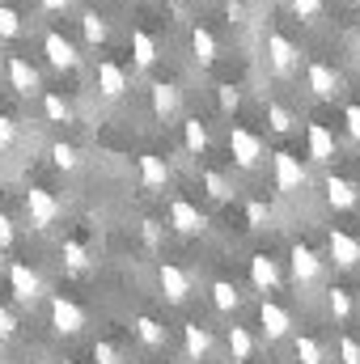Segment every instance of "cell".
<instances>
[{
	"label": "cell",
	"mask_w": 360,
	"mask_h": 364,
	"mask_svg": "<svg viewBox=\"0 0 360 364\" xmlns=\"http://www.w3.org/2000/svg\"><path fill=\"white\" fill-rule=\"evenodd\" d=\"M26 216H30L34 229H51L60 220V199L51 191H43V186H30L26 191Z\"/></svg>",
	"instance_id": "1"
},
{
	"label": "cell",
	"mask_w": 360,
	"mask_h": 364,
	"mask_svg": "<svg viewBox=\"0 0 360 364\" xmlns=\"http://www.w3.org/2000/svg\"><path fill=\"white\" fill-rule=\"evenodd\" d=\"M229 153L242 170H255L263 161V140L250 132V127H229Z\"/></svg>",
	"instance_id": "2"
},
{
	"label": "cell",
	"mask_w": 360,
	"mask_h": 364,
	"mask_svg": "<svg viewBox=\"0 0 360 364\" xmlns=\"http://www.w3.org/2000/svg\"><path fill=\"white\" fill-rule=\"evenodd\" d=\"M51 326L60 335H81L85 331V309L68 296H51Z\"/></svg>",
	"instance_id": "3"
},
{
	"label": "cell",
	"mask_w": 360,
	"mask_h": 364,
	"mask_svg": "<svg viewBox=\"0 0 360 364\" xmlns=\"http://www.w3.org/2000/svg\"><path fill=\"white\" fill-rule=\"evenodd\" d=\"M9 288H13V296L21 305H34L43 296V279H38L34 267H26V263H9Z\"/></svg>",
	"instance_id": "4"
},
{
	"label": "cell",
	"mask_w": 360,
	"mask_h": 364,
	"mask_svg": "<svg viewBox=\"0 0 360 364\" xmlns=\"http://www.w3.org/2000/svg\"><path fill=\"white\" fill-rule=\"evenodd\" d=\"M259 326H263V335H268L271 343H280V339L292 335V314L280 301H263L259 305Z\"/></svg>",
	"instance_id": "5"
},
{
	"label": "cell",
	"mask_w": 360,
	"mask_h": 364,
	"mask_svg": "<svg viewBox=\"0 0 360 364\" xmlns=\"http://www.w3.org/2000/svg\"><path fill=\"white\" fill-rule=\"evenodd\" d=\"M327 250H331V259H335V267H360V242L352 233H344V229H331L327 233Z\"/></svg>",
	"instance_id": "6"
},
{
	"label": "cell",
	"mask_w": 360,
	"mask_h": 364,
	"mask_svg": "<svg viewBox=\"0 0 360 364\" xmlns=\"http://www.w3.org/2000/svg\"><path fill=\"white\" fill-rule=\"evenodd\" d=\"M275 186L284 195H292V191L305 186V166H301L297 153H275Z\"/></svg>",
	"instance_id": "7"
},
{
	"label": "cell",
	"mask_w": 360,
	"mask_h": 364,
	"mask_svg": "<svg viewBox=\"0 0 360 364\" xmlns=\"http://www.w3.org/2000/svg\"><path fill=\"white\" fill-rule=\"evenodd\" d=\"M268 60H271V68H275L280 77H288V73L297 68L301 51L292 47V38H284V34H268Z\"/></svg>",
	"instance_id": "8"
},
{
	"label": "cell",
	"mask_w": 360,
	"mask_h": 364,
	"mask_svg": "<svg viewBox=\"0 0 360 364\" xmlns=\"http://www.w3.org/2000/svg\"><path fill=\"white\" fill-rule=\"evenodd\" d=\"M157 284H162V292H166V301H174L182 305L186 296H191V275L174 267V263H162V272H157Z\"/></svg>",
	"instance_id": "9"
},
{
	"label": "cell",
	"mask_w": 360,
	"mask_h": 364,
	"mask_svg": "<svg viewBox=\"0 0 360 364\" xmlns=\"http://www.w3.org/2000/svg\"><path fill=\"white\" fill-rule=\"evenodd\" d=\"M43 51H47V60H51V68H77L81 64V55H77V47L60 34V30H51L47 38H43Z\"/></svg>",
	"instance_id": "10"
},
{
	"label": "cell",
	"mask_w": 360,
	"mask_h": 364,
	"mask_svg": "<svg viewBox=\"0 0 360 364\" xmlns=\"http://www.w3.org/2000/svg\"><path fill=\"white\" fill-rule=\"evenodd\" d=\"M182 352H186V360H208V356H212V335H208V326L186 322V326H182Z\"/></svg>",
	"instance_id": "11"
},
{
	"label": "cell",
	"mask_w": 360,
	"mask_h": 364,
	"mask_svg": "<svg viewBox=\"0 0 360 364\" xmlns=\"http://www.w3.org/2000/svg\"><path fill=\"white\" fill-rule=\"evenodd\" d=\"M170 225H174L179 233H203L208 220H203V212H199L191 199H174V203H170Z\"/></svg>",
	"instance_id": "12"
},
{
	"label": "cell",
	"mask_w": 360,
	"mask_h": 364,
	"mask_svg": "<svg viewBox=\"0 0 360 364\" xmlns=\"http://www.w3.org/2000/svg\"><path fill=\"white\" fill-rule=\"evenodd\" d=\"M93 81H97L102 97H123V90H127V73H123L115 60H102L97 73H93Z\"/></svg>",
	"instance_id": "13"
},
{
	"label": "cell",
	"mask_w": 360,
	"mask_h": 364,
	"mask_svg": "<svg viewBox=\"0 0 360 364\" xmlns=\"http://www.w3.org/2000/svg\"><path fill=\"white\" fill-rule=\"evenodd\" d=\"M288 259H292V279H297V284H314V279L322 275V259H318L309 246H292Z\"/></svg>",
	"instance_id": "14"
},
{
	"label": "cell",
	"mask_w": 360,
	"mask_h": 364,
	"mask_svg": "<svg viewBox=\"0 0 360 364\" xmlns=\"http://www.w3.org/2000/svg\"><path fill=\"white\" fill-rule=\"evenodd\" d=\"M250 284H255L259 292H275V288H280V267H275L271 255H255V259H250Z\"/></svg>",
	"instance_id": "15"
},
{
	"label": "cell",
	"mask_w": 360,
	"mask_h": 364,
	"mask_svg": "<svg viewBox=\"0 0 360 364\" xmlns=\"http://www.w3.org/2000/svg\"><path fill=\"white\" fill-rule=\"evenodd\" d=\"M9 85L21 93V97L38 93V73L30 68V60H21V55H13V60H9Z\"/></svg>",
	"instance_id": "16"
},
{
	"label": "cell",
	"mask_w": 360,
	"mask_h": 364,
	"mask_svg": "<svg viewBox=\"0 0 360 364\" xmlns=\"http://www.w3.org/2000/svg\"><path fill=\"white\" fill-rule=\"evenodd\" d=\"M309 157L314 161H335V132L327 123H309Z\"/></svg>",
	"instance_id": "17"
},
{
	"label": "cell",
	"mask_w": 360,
	"mask_h": 364,
	"mask_svg": "<svg viewBox=\"0 0 360 364\" xmlns=\"http://www.w3.org/2000/svg\"><path fill=\"white\" fill-rule=\"evenodd\" d=\"M225 343H229V356H233V364H250V356H255V335L246 331V326H229V335H225Z\"/></svg>",
	"instance_id": "18"
},
{
	"label": "cell",
	"mask_w": 360,
	"mask_h": 364,
	"mask_svg": "<svg viewBox=\"0 0 360 364\" xmlns=\"http://www.w3.org/2000/svg\"><path fill=\"white\" fill-rule=\"evenodd\" d=\"M140 182L153 186V191L166 186V182H170V161L157 157V153H144V157H140Z\"/></svg>",
	"instance_id": "19"
},
{
	"label": "cell",
	"mask_w": 360,
	"mask_h": 364,
	"mask_svg": "<svg viewBox=\"0 0 360 364\" xmlns=\"http://www.w3.org/2000/svg\"><path fill=\"white\" fill-rule=\"evenodd\" d=\"M309 90L314 97H335L339 93V77L331 64H309Z\"/></svg>",
	"instance_id": "20"
},
{
	"label": "cell",
	"mask_w": 360,
	"mask_h": 364,
	"mask_svg": "<svg viewBox=\"0 0 360 364\" xmlns=\"http://www.w3.org/2000/svg\"><path fill=\"white\" fill-rule=\"evenodd\" d=\"M356 199H360L356 182H348V178H335V174L327 178V203H331V208H339V212H344V208H352Z\"/></svg>",
	"instance_id": "21"
},
{
	"label": "cell",
	"mask_w": 360,
	"mask_h": 364,
	"mask_svg": "<svg viewBox=\"0 0 360 364\" xmlns=\"http://www.w3.org/2000/svg\"><path fill=\"white\" fill-rule=\"evenodd\" d=\"M132 331H136V339H140L144 348H153V352L170 343V335H166V326H162L157 318H136V326H132Z\"/></svg>",
	"instance_id": "22"
},
{
	"label": "cell",
	"mask_w": 360,
	"mask_h": 364,
	"mask_svg": "<svg viewBox=\"0 0 360 364\" xmlns=\"http://www.w3.org/2000/svg\"><path fill=\"white\" fill-rule=\"evenodd\" d=\"M149 97H153V110H157L162 119H170V114L179 110V90H174L170 81H157V85H149Z\"/></svg>",
	"instance_id": "23"
},
{
	"label": "cell",
	"mask_w": 360,
	"mask_h": 364,
	"mask_svg": "<svg viewBox=\"0 0 360 364\" xmlns=\"http://www.w3.org/2000/svg\"><path fill=\"white\" fill-rule=\"evenodd\" d=\"M212 305H216V314H238L242 292H238L229 279H216V284H212Z\"/></svg>",
	"instance_id": "24"
},
{
	"label": "cell",
	"mask_w": 360,
	"mask_h": 364,
	"mask_svg": "<svg viewBox=\"0 0 360 364\" xmlns=\"http://www.w3.org/2000/svg\"><path fill=\"white\" fill-rule=\"evenodd\" d=\"M292 352H297L301 364H327V348H322L314 335H297V339H292Z\"/></svg>",
	"instance_id": "25"
},
{
	"label": "cell",
	"mask_w": 360,
	"mask_h": 364,
	"mask_svg": "<svg viewBox=\"0 0 360 364\" xmlns=\"http://www.w3.org/2000/svg\"><path fill=\"white\" fill-rule=\"evenodd\" d=\"M182 140H186V153H195V157L208 153V127H203L199 119H186V123H182Z\"/></svg>",
	"instance_id": "26"
},
{
	"label": "cell",
	"mask_w": 360,
	"mask_h": 364,
	"mask_svg": "<svg viewBox=\"0 0 360 364\" xmlns=\"http://www.w3.org/2000/svg\"><path fill=\"white\" fill-rule=\"evenodd\" d=\"M132 55H136L140 68H153V64H157V43H153L144 30H136V34H132Z\"/></svg>",
	"instance_id": "27"
},
{
	"label": "cell",
	"mask_w": 360,
	"mask_h": 364,
	"mask_svg": "<svg viewBox=\"0 0 360 364\" xmlns=\"http://www.w3.org/2000/svg\"><path fill=\"white\" fill-rule=\"evenodd\" d=\"M327 309H331L335 322H348L352 309H356V305H352V292H348V288H331V292H327Z\"/></svg>",
	"instance_id": "28"
},
{
	"label": "cell",
	"mask_w": 360,
	"mask_h": 364,
	"mask_svg": "<svg viewBox=\"0 0 360 364\" xmlns=\"http://www.w3.org/2000/svg\"><path fill=\"white\" fill-rule=\"evenodd\" d=\"M191 47H195V60H199V64H212V60H216V38H212V30L195 26V34H191Z\"/></svg>",
	"instance_id": "29"
},
{
	"label": "cell",
	"mask_w": 360,
	"mask_h": 364,
	"mask_svg": "<svg viewBox=\"0 0 360 364\" xmlns=\"http://www.w3.org/2000/svg\"><path fill=\"white\" fill-rule=\"evenodd\" d=\"M268 123H271V132H292L297 127V119H292V110L288 106H280V102H268Z\"/></svg>",
	"instance_id": "30"
},
{
	"label": "cell",
	"mask_w": 360,
	"mask_h": 364,
	"mask_svg": "<svg viewBox=\"0 0 360 364\" xmlns=\"http://www.w3.org/2000/svg\"><path fill=\"white\" fill-rule=\"evenodd\" d=\"M203 186H208L212 199H233V182L225 178L221 170H208V174H203Z\"/></svg>",
	"instance_id": "31"
},
{
	"label": "cell",
	"mask_w": 360,
	"mask_h": 364,
	"mask_svg": "<svg viewBox=\"0 0 360 364\" xmlns=\"http://www.w3.org/2000/svg\"><path fill=\"white\" fill-rule=\"evenodd\" d=\"M43 110H47L51 123H68V114H73V106H68L60 93H47V97H43Z\"/></svg>",
	"instance_id": "32"
},
{
	"label": "cell",
	"mask_w": 360,
	"mask_h": 364,
	"mask_svg": "<svg viewBox=\"0 0 360 364\" xmlns=\"http://www.w3.org/2000/svg\"><path fill=\"white\" fill-rule=\"evenodd\" d=\"M64 263H68L73 272H85V267H90V250H85L81 242H64Z\"/></svg>",
	"instance_id": "33"
},
{
	"label": "cell",
	"mask_w": 360,
	"mask_h": 364,
	"mask_svg": "<svg viewBox=\"0 0 360 364\" xmlns=\"http://www.w3.org/2000/svg\"><path fill=\"white\" fill-rule=\"evenodd\" d=\"M81 30H85V38H90L93 47L106 43V21H102L97 13H85V17H81Z\"/></svg>",
	"instance_id": "34"
},
{
	"label": "cell",
	"mask_w": 360,
	"mask_h": 364,
	"mask_svg": "<svg viewBox=\"0 0 360 364\" xmlns=\"http://www.w3.org/2000/svg\"><path fill=\"white\" fill-rule=\"evenodd\" d=\"M51 161H55L60 170H77V149L60 140V144H51Z\"/></svg>",
	"instance_id": "35"
},
{
	"label": "cell",
	"mask_w": 360,
	"mask_h": 364,
	"mask_svg": "<svg viewBox=\"0 0 360 364\" xmlns=\"http://www.w3.org/2000/svg\"><path fill=\"white\" fill-rule=\"evenodd\" d=\"M17 34H21V17L9 4H0V38H17Z\"/></svg>",
	"instance_id": "36"
},
{
	"label": "cell",
	"mask_w": 360,
	"mask_h": 364,
	"mask_svg": "<svg viewBox=\"0 0 360 364\" xmlns=\"http://www.w3.org/2000/svg\"><path fill=\"white\" fill-rule=\"evenodd\" d=\"M93 364H123V352H119L115 343L97 339V343H93Z\"/></svg>",
	"instance_id": "37"
},
{
	"label": "cell",
	"mask_w": 360,
	"mask_h": 364,
	"mask_svg": "<svg viewBox=\"0 0 360 364\" xmlns=\"http://www.w3.org/2000/svg\"><path fill=\"white\" fill-rule=\"evenodd\" d=\"M268 216H271V208L263 203V199H250V203H246V225H250V229H263Z\"/></svg>",
	"instance_id": "38"
},
{
	"label": "cell",
	"mask_w": 360,
	"mask_h": 364,
	"mask_svg": "<svg viewBox=\"0 0 360 364\" xmlns=\"http://www.w3.org/2000/svg\"><path fill=\"white\" fill-rule=\"evenodd\" d=\"M339 360L344 364H360V339H352V335L339 339Z\"/></svg>",
	"instance_id": "39"
},
{
	"label": "cell",
	"mask_w": 360,
	"mask_h": 364,
	"mask_svg": "<svg viewBox=\"0 0 360 364\" xmlns=\"http://www.w3.org/2000/svg\"><path fill=\"white\" fill-rule=\"evenodd\" d=\"M288 4H292L297 17H318L322 13V0H288Z\"/></svg>",
	"instance_id": "40"
},
{
	"label": "cell",
	"mask_w": 360,
	"mask_h": 364,
	"mask_svg": "<svg viewBox=\"0 0 360 364\" xmlns=\"http://www.w3.org/2000/svg\"><path fill=\"white\" fill-rule=\"evenodd\" d=\"M140 233H144V246H153V250L162 246V225H157V220H144Z\"/></svg>",
	"instance_id": "41"
},
{
	"label": "cell",
	"mask_w": 360,
	"mask_h": 364,
	"mask_svg": "<svg viewBox=\"0 0 360 364\" xmlns=\"http://www.w3.org/2000/svg\"><path fill=\"white\" fill-rule=\"evenodd\" d=\"M13 140H17V127L9 114H0V149H13Z\"/></svg>",
	"instance_id": "42"
},
{
	"label": "cell",
	"mask_w": 360,
	"mask_h": 364,
	"mask_svg": "<svg viewBox=\"0 0 360 364\" xmlns=\"http://www.w3.org/2000/svg\"><path fill=\"white\" fill-rule=\"evenodd\" d=\"M344 123H348V136L360 140V106H348V110H344Z\"/></svg>",
	"instance_id": "43"
},
{
	"label": "cell",
	"mask_w": 360,
	"mask_h": 364,
	"mask_svg": "<svg viewBox=\"0 0 360 364\" xmlns=\"http://www.w3.org/2000/svg\"><path fill=\"white\" fill-rule=\"evenodd\" d=\"M13 331H17V322H13V314H9V309L0 305V339H9Z\"/></svg>",
	"instance_id": "44"
},
{
	"label": "cell",
	"mask_w": 360,
	"mask_h": 364,
	"mask_svg": "<svg viewBox=\"0 0 360 364\" xmlns=\"http://www.w3.org/2000/svg\"><path fill=\"white\" fill-rule=\"evenodd\" d=\"M9 242H13V220H9V216L0 212V250H4Z\"/></svg>",
	"instance_id": "45"
},
{
	"label": "cell",
	"mask_w": 360,
	"mask_h": 364,
	"mask_svg": "<svg viewBox=\"0 0 360 364\" xmlns=\"http://www.w3.org/2000/svg\"><path fill=\"white\" fill-rule=\"evenodd\" d=\"M238 102H242V97H238V90H229V85L221 90V106H225V110H238Z\"/></svg>",
	"instance_id": "46"
},
{
	"label": "cell",
	"mask_w": 360,
	"mask_h": 364,
	"mask_svg": "<svg viewBox=\"0 0 360 364\" xmlns=\"http://www.w3.org/2000/svg\"><path fill=\"white\" fill-rule=\"evenodd\" d=\"M68 4H73V0H43V9H47V13H64Z\"/></svg>",
	"instance_id": "47"
}]
</instances>
